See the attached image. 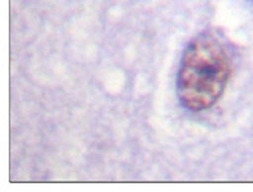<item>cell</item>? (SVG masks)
Masks as SVG:
<instances>
[{
	"label": "cell",
	"instance_id": "6da1fadb",
	"mask_svg": "<svg viewBox=\"0 0 253 192\" xmlns=\"http://www.w3.org/2000/svg\"><path fill=\"white\" fill-rule=\"evenodd\" d=\"M232 75V56L218 32L205 31L190 40L177 75V95L191 112L214 105L224 92Z\"/></svg>",
	"mask_w": 253,
	"mask_h": 192
}]
</instances>
